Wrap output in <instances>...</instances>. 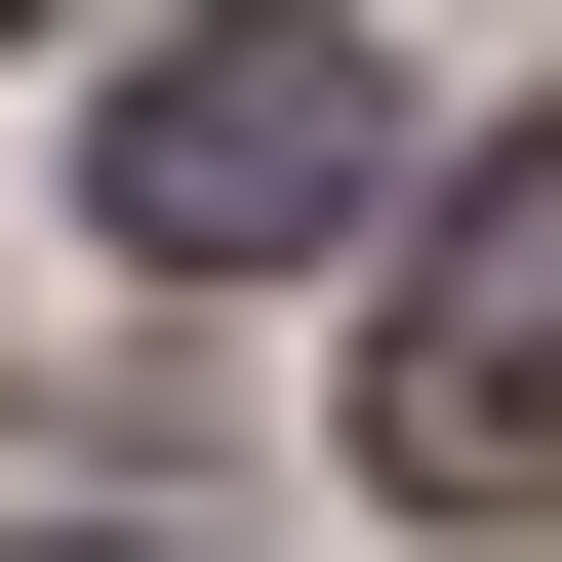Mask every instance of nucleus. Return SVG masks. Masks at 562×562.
<instances>
[{
  "instance_id": "obj_2",
  "label": "nucleus",
  "mask_w": 562,
  "mask_h": 562,
  "mask_svg": "<svg viewBox=\"0 0 562 562\" xmlns=\"http://www.w3.org/2000/svg\"><path fill=\"white\" fill-rule=\"evenodd\" d=\"M362 482L402 522H562V121L442 161V241H402V322H362Z\"/></svg>"
},
{
  "instance_id": "obj_3",
  "label": "nucleus",
  "mask_w": 562,
  "mask_h": 562,
  "mask_svg": "<svg viewBox=\"0 0 562 562\" xmlns=\"http://www.w3.org/2000/svg\"><path fill=\"white\" fill-rule=\"evenodd\" d=\"M0 562H241L201 442H0Z\"/></svg>"
},
{
  "instance_id": "obj_1",
  "label": "nucleus",
  "mask_w": 562,
  "mask_h": 562,
  "mask_svg": "<svg viewBox=\"0 0 562 562\" xmlns=\"http://www.w3.org/2000/svg\"><path fill=\"white\" fill-rule=\"evenodd\" d=\"M81 201H121V281H281V241H362V201H402V41H322V0H201V41H121Z\"/></svg>"
}]
</instances>
